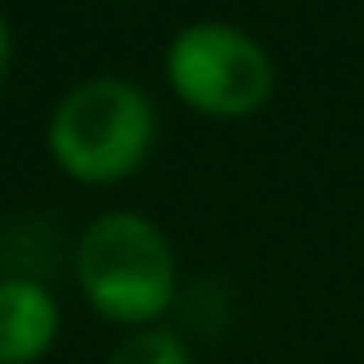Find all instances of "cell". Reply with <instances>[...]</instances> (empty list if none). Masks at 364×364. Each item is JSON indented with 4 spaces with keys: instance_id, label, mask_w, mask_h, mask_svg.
I'll use <instances>...</instances> for the list:
<instances>
[{
    "instance_id": "1",
    "label": "cell",
    "mask_w": 364,
    "mask_h": 364,
    "mask_svg": "<svg viewBox=\"0 0 364 364\" xmlns=\"http://www.w3.org/2000/svg\"><path fill=\"white\" fill-rule=\"evenodd\" d=\"M79 291L102 318L120 328H157L180 291L176 249L161 235V226L129 208L92 217L79 235L74 254Z\"/></svg>"
},
{
    "instance_id": "2",
    "label": "cell",
    "mask_w": 364,
    "mask_h": 364,
    "mask_svg": "<svg viewBox=\"0 0 364 364\" xmlns=\"http://www.w3.org/2000/svg\"><path fill=\"white\" fill-rule=\"evenodd\" d=\"M157 139V107L124 74H92L55 102L46 148L55 166L83 185H111L148 161Z\"/></svg>"
},
{
    "instance_id": "3",
    "label": "cell",
    "mask_w": 364,
    "mask_h": 364,
    "mask_svg": "<svg viewBox=\"0 0 364 364\" xmlns=\"http://www.w3.org/2000/svg\"><path fill=\"white\" fill-rule=\"evenodd\" d=\"M171 92L213 120H245L272 97V55L254 33L222 18L185 23L166 46Z\"/></svg>"
},
{
    "instance_id": "4",
    "label": "cell",
    "mask_w": 364,
    "mask_h": 364,
    "mask_svg": "<svg viewBox=\"0 0 364 364\" xmlns=\"http://www.w3.org/2000/svg\"><path fill=\"white\" fill-rule=\"evenodd\" d=\"M60 337V304L33 277L0 282V364H37Z\"/></svg>"
},
{
    "instance_id": "5",
    "label": "cell",
    "mask_w": 364,
    "mask_h": 364,
    "mask_svg": "<svg viewBox=\"0 0 364 364\" xmlns=\"http://www.w3.org/2000/svg\"><path fill=\"white\" fill-rule=\"evenodd\" d=\"M107 364H194V355L171 328H139L129 337H120V346L107 355Z\"/></svg>"
},
{
    "instance_id": "6",
    "label": "cell",
    "mask_w": 364,
    "mask_h": 364,
    "mask_svg": "<svg viewBox=\"0 0 364 364\" xmlns=\"http://www.w3.org/2000/svg\"><path fill=\"white\" fill-rule=\"evenodd\" d=\"M5 65H9V23L0 14V79H5Z\"/></svg>"
}]
</instances>
